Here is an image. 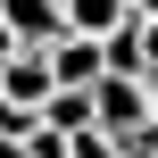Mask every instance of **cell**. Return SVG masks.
Segmentation results:
<instances>
[{
	"instance_id": "1",
	"label": "cell",
	"mask_w": 158,
	"mask_h": 158,
	"mask_svg": "<svg viewBox=\"0 0 158 158\" xmlns=\"http://www.w3.org/2000/svg\"><path fill=\"white\" fill-rule=\"evenodd\" d=\"M92 133H108L117 150H133V142H150V75H100L92 83Z\"/></svg>"
},
{
	"instance_id": "2",
	"label": "cell",
	"mask_w": 158,
	"mask_h": 158,
	"mask_svg": "<svg viewBox=\"0 0 158 158\" xmlns=\"http://www.w3.org/2000/svg\"><path fill=\"white\" fill-rule=\"evenodd\" d=\"M58 92V75H50V50H17V58H0V100H17V108H33L42 117V100Z\"/></svg>"
},
{
	"instance_id": "3",
	"label": "cell",
	"mask_w": 158,
	"mask_h": 158,
	"mask_svg": "<svg viewBox=\"0 0 158 158\" xmlns=\"http://www.w3.org/2000/svg\"><path fill=\"white\" fill-rule=\"evenodd\" d=\"M0 25L17 33V50H50L67 33V0H0Z\"/></svg>"
},
{
	"instance_id": "4",
	"label": "cell",
	"mask_w": 158,
	"mask_h": 158,
	"mask_svg": "<svg viewBox=\"0 0 158 158\" xmlns=\"http://www.w3.org/2000/svg\"><path fill=\"white\" fill-rule=\"evenodd\" d=\"M50 75H58V83H75V92H92V83L108 75V58H100V33H75V25H67V33L50 42Z\"/></svg>"
},
{
	"instance_id": "5",
	"label": "cell",
	"mask_w": 158,
	"mask_h": 158,
	"mask_svg": "<svg viewBox=\"0 0 158 158\" xmlns=\"http://www.w3.org/2000/svg\"><path fill=\"white\" fill-rule=\"evenodd\" d=\"M100 58H108V75H150V50H142V17L108 25V33H100Z\"/></svg>"
},
{
	"instance_id": "6",
	"label": "cell",
	"mask_w": 158,
	"mask_h": 158,
	"mask_svg": "<svg viewBox=\"0 0 158 158\" xmlns=\"http://www.w3.org/2000/svg\"><path fill=\"white\" fill-rule=\"evenodd\" d=\"M42 125H50V133H67V142H83V133H92V92L58 83V92L42 100Z\"/></svg>"
},
{
	"instance_id": "7",
	"label": "cell",
	"mask_w": 158,
	"mask_h": 158,
	"mask_svg": "<svg viewBox=\"0 0 158 158\" xmlns=\"http://www.w3.org/2000/svg\"><path fill=\"white\" fill-rule=\"evenodd\" d=\"M133 17V0H67V25L75 33H108V25H125Z\"/></svg>"
},
{
	"instance_id": "8",
	"label": "cell",
	"mask_w": 158,
	"mask_h": 158,
	"mask_svg": "<svg viewBox=\"0 0 158 158\" xmlns=\"http://www.w3.org/2000/svg\"><path fill=\"white\" fill-rule=\"evenodd\" d=\"M67 158H125V150H117L108 133H83V142H75V150H67Z\"/></svg>"
},
{
	"instance_id": "9",
	"label": "cell",
	"mask_w": 158,
	"mask_h": 158,
	"mask_svg": "<svg viewBox=\"0 0 158 158\" xmlns=\"http://www.w3.org/2000/svg\"><path fill=\"white\" fill-rule=\"evenodd\" d=\"M142 50H150V75H158V17H142Z\"/></svg>"
},
{
	"instance_id": "10",
	"label": "cell",
	"mask_w": 158,
	"mask_h": 158,
	"mask_svg": "<svg viewBox=\"0 0 158 158\" xmlns=\"http://www.w3.org/2000/svg\"><path fill=\"white\" fill-rule=\"evenodd\" d=\"M0 158H25V142H17V133H0Z\"/></svg>"
},
{
	"instance_id": "11",
	"label": "cell",
	"mask_w": 158,
	"mask_h": 158,
	"mask_svg": "<svg viewBox=\"0 0 158 158\" xmlns=\"http://www.w3.org/2000/svg\"><path fill=\"white\" fill-rule=\"evenodd\" d=\"M0 58H17V33H8V25H0Z\"/></svg>"
},
{
	"instance_id": "12",
	"label": "cell",
	"mask_w": 158,
	"mask_h": 158,
	"mask_svg": "<svg viewBox=\"0 0 158 158\" xmlns=\"http://www.w3.org/2000/svg\"><path fill=\"white\" fill-rule=\"evenodd\" d=\"M133 17H158V0H133Z\"/></svg>"
},
{
	"instance_id": "13",
	"label": "cell",
	"mask_w": 158,
	"mask_h": 158,
	"mask_svg": "<svg viewBox=\"0 0 158 158\" xmlns=\"http://www.w3.org/2000/svg\"><path fill=\"white\" fill-rule=\"evenodd\" d=\"M150 125H158V75H150Z\"/></svg>"
}]
</instances>
